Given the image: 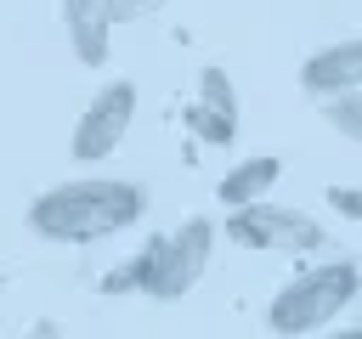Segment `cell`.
I'll list each match as a JSON object with an SVG mask.
<instances>
[{
	"instance_id": "5b68a950",
	"label": "cell",
	"mask_w": 362,
	"mask_h": 339,
	"mask_svg": "<svg viewBox=\"0 0 362 339\" xmlns=\"http://www.w3.org/2000/svg\"><path fill=\"white\" fill-rule=\"evenodd\" d=\"M130 119H136V85H130V79L102 85V90L90 96V107L79 113V124H74V158H79V164H102V158L124 141Z\"/></svg>"
},
{
	"instance_id": "7c38bea8",
	"label": "cell",
	"mask_w": 362,
	"mask_h": 339,
	"mask_svg": "<svg viewBox=\"0 0 362 339\" xmlns=\"http://www.w3.org/2000/svg\"><path fill=\"white\" fill-rule=\"evenodd\" d=\"M28 339H62V328H57V322H40V328H34Z\"/></svg>"
},
{
	"instance_id": "8992f818",
	"label": "cell",
	"mask_w": 362,
	"mask_h": 339,
	"mask_svg": "<svg viewBox=\"0 0 362 339\" xmlns=\"http://www.w3.org/2000/svg\"><path fill=\"white\" fill-rule=\"evenodd\" d=\"M300 85H305L311 96H345V90H356V85H362V45H356V40H339V45H328V51H317V56L300 68Z\"/></svg>"
},
{
	"instance_id": "ba28073f",
	"label": "cell",
	"mask_w": 362,
	"mask_h": 339,
	"mask_svg": "<svg viewBox=\"0 0 362 339\" xmlns=\"http://www.w3.org/2000/svg\"><path fill=\"white\" fill-rule=\"evenodd\" d=\"M277 175H283V158H277V153H260V158H243V164H232V170H226V181H221V203H226V209H243V203H260V198H272V186H277Z\"/></svg>"
},
{
	"instance_id": "3957f363",
	"label": "cell",
	"mask_w": 362,
	"mask_h": 339,
	"mask_svg": "<svg viewBox=\"0 0 362 339\" xmlns=\"http://www.w3.org/2000/svg\"><path fill=\"white\" fill-rule=\"evenodd\" d=\"M356 288H362V277H356L351 260L311 266V271H300L283 294H272V305H266V328H272V333H288V339H300V333H322V328L356 299Z\"/></svg>"
},
{
	"instance_id": "277c9868",
	"label": "cell",
	"mask_w": 362,
	"mask_h": 339,
	"mask_svg": "<svg viewBox=\"0 0 362 339\" xmlns=\"http://www.w3.org/2000/svg\"><path fill=\"white\" fill-rule=\"evenodd\" d=\"M226 237L243 243V249H272V254H311L328 243V232L305 215V209H283L272 198L260 203H243L226 215Z\"/></svg>"
},
{
	"instance_id": "8fae6325",
	"label": "cell",
	"mask_w": 362,
	"mask_h": 339,
	"mask_svg": "<svg viewBox=\"0 0 362 339\" xmlns=\"http://www.w3.org/2000/svg\"><path fill=\"white\" fill-rule=\"evenodd\" d=\"M328 203H334V209H339L345 220H356V215H362V198H356L351 186H334V192H328Z\"/></svg>"
},
{
	"instance_id": "9c48e42d",
	"label": "cell",
	"mask_w": 362,
	"mask_h": 339,
	"mask_svg": "<svg viewBox=\"0 0 362 339\" xmlns=\"http://www.w3.org/2000/svg\"><path fill=\"white\" fill-rule=\"evenodd\" d=\"M328 102V119L345 141H362V90H345V96H322Z\"/></svg>"
},
{
	"instance_id": "6da1fadb",
	"label": "cell",
	"mask_w": 362,
	"mask_h": 339,
	"mask_svg": "<svg viewBox=\"0 0 362 339\" xmlns=\"http://www.w3.org/2000/svg\"><path fill=\"white\" fill-rule=\"evenodd\" d=\"M141 215H147V192L119 175L68 181V186H51L28 203V226L51 243H102V237L136 226Z\"/></svg>"
},
{
	"instance_id": "30bf717a",
	"label": "cell",
	"mask_w": 362,
	"mask_h": 339,
	"mask_svg": "<svg viewBox=\"0 0 362 339\" xmlns=\"http://www.w3.org/2000/svg\"><path fill=\"white\" fill-rule=\"evenodd\" d=\"M107 6V23H136V17H153L164 0H102Z\"/></svg>"
},
{
	"instance_id": "7a4b0ae2",
	"label": "cell",
	"mask_w": 362,
	"mask_h": 339,
	"mask_svg": "<svg viewBox=\"0 0 362 339\" xmlns=\"http://www.w3.org/2000/svg\"><path fill=\"white\" fill-rule=\"evenodd\" d=\"M209 249H215V226H209L204 215H192V220H181L175 232L147 237V249H141L136 260H124L119 277H107L102 288H107V294L141 288V294H153V299H181V294L204 277Z\"/></svg>"
},
{
	"instance_id": "52a82bcc",
	"label": "cell",
	"mask_w": 362,
	"mask_h": 339,
	"mask_svg": "<svg viewBox=\"0 0 362 339\" xmlns=\"http://www.w3.org/2000/svg\"><path fill=\"white\" fill-rule=\"evenodd\" d=\"M62 23H68V40H74V56L85 68H102L107 62V6L102 0H62Z\"/></svg>"
},
{
	"instance_id": "4fadbf2b",
	"label": "cell",
	"mask_w": 362,
	"mask_h": 339,
	"mask_svg": "<svg viewBox=\"0 0 362 339\" xmlns=\"http://www.w3.org/2000/svg\"><path fill=\"white\" fill-rule=\"evenodd\" d=\"M334 339H362V333H356V328H339V333H334Z\"/></svg>"
}]
</instances>
